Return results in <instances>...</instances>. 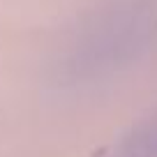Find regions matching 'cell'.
Instances as JSON below:
<instances>
[{"instance_id": "2", "label": "cell", "mask_w": 157, "mask_h": 157, "mask_svg": "<svg viewBox=\"0 0 157 157\" xmlns=\"http://www.w3.org/2000/svg\"><path fill=\"white\" fill-rule=\"evenodd\" d=\"M109 157H157V106L113 143Z\"/></svg>"}, {"instance_id": "1", "label": "cell", "mask_w": 157, "mask_h": 157, "mask_svg": "<svg viewBox=\"0 0 157 157\" xmlns=\"http://www.w3.org/2000/svg\"><path fill=\"white\" fill-rule=\"evenodd\" d=\"M152 35L150 14L139 5H113L76 28L56 65L63 83H90L127 67Z\"/></svg>"}]
</instances>
